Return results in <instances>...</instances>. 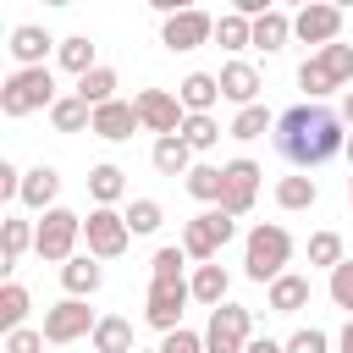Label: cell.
<instances>
[{
	"label": "cell",
	"instance_id": "9",
	"mask_svg": "<svg viewBox=\"0 0 353 353\" xmlns=\"http://www.w3.org/2000/svg\"><path fill=\"white\" fill-rule=\"evenodd\" d=\"M193 303V287H188V276L182 281H149V298H143V320L160 331V336H171V331H182V309Z\"/></svg>",
	"mask_w": 353,
	"mask_h": 353
},
{
	"label": "cell",
	"instance_id": "35",
	"mask_svg": "<svg viewBox=\"0 0 353 353\" xmlns=\"http://www.w3.org/2000/svg\"><path fill=\"white\" fill-rule=\"evenodd\" d=\"M182 143H188L193 154L215 149V143H221V121H215V116H188V121H182Z\"/></svg>",
	"mask_w": 353,
	"mask_h": 353
},
{
	"label": "cell",
	"instance_id": "43",
	"mask_svg": "<svg viewBox=\"0 0 353 353\" xmlns=\"http://www.w3.org/2000/svg\"><path fill=\"white\" fill-rule=\"evenodd\" d=\"M50 342H44V331H33V325H22V331H11L6 336V353H44Z\"/></svg>",
	"mask_w": 353,
	"mask_h": 353
},
{
	"label": "cell",
	"instance_id": "34",
	"mask_svg": "<svg viewBox=\"0 0 353 353\" xmlns=\"http://www.w3.org/2000/svg\"><path fill=\"white\" fill-rule=\"evenodd\" d=\"M226 132L248 143V138H265V132H276V121H270V110H265V105H248V110H237V116H232V127H226Z\"/></svg>",
	"mask_w": 353,
	"mask_h": 353
},
{
	"label": "cell",
	"instance_id": "28",
	"mask_svg": "<svg viewBox=\"0 0 353 353\" xmlns=\"http://www.w3.org/2000/svg\"><path fill=\"white\" fill-rule=\"evenodd\" d=\"M94 353H132V320H121V314H99V325H94Z\"/></svg>",
	"mask_w": 353,
	"mask_h": 353
},
{
	"label": "cell",
	"instance_id": "10",
	"mask_svg": "<svg viewBox=\"0 0 353 353\" xmlns=\"http://www.w3.org/2000/svg\"><path fill=\"white\" fill-rule=\"evenodd\" d=\"M132 105H138L143 132H154V138H176V132H182V121H188V110H182V99H176L171 88H138V94H132Z\"/></svg>",
	"mask_w": 353,
	"mask_h": 353
},
{
	"label": "cell",
	"instance_id": "14",
	"mask_svg": "<svg viewBox=\"0 0 353 353\" xmlns=\"http://www.w3.org/2000/svg\"><path fill=\"white\" fill-rule=\"evenodd\" d=\"M210 39H215V17L199 11V6L165 17V28H160V44H165V50H199V44H210Z\"/></svg>",
	"mask_w": 353,
	"mask_h": 353
},
{
	"label": "cell",
	"instance_id": "32",
	"mask_svg": "<svg viewBox=\"0 0 353 353\" xmlns=\"http://www.w3.org/2000/svg\"><path fill=\"white\" fill-rule=\"evenodd\" d=\"M28 303H33V298H28L22 281H6V287H0V331H6V336L28 325Z\"/></svg>",
	"mask_w": 353,
	"mask_h": 353
},
{
	"label": "cell",
	"instance_id": "12",
	"mask_svg": "<svg viewBox=\"0 0 353 353\" xmlns=\"http://www.w3.org/2000/svg\"><path fill=\"white\" fill-rule=\"evenodd\" d=\"M221 171H226V193H221V210L237 221V215H248V210H254V199H259V176H265V171H259L248 154H243V160H226Z\"/></svg>",
	"mask_w": 353,
	"mask_h": 353
},
{
	"label": "cell",
	"instance_id": "5",
	"mask_svg": "<svg viewBox=\"0 0 353 353\" xmlns=\"http://www.w3.org/2000/svg\"><path fill=\"white\" fill-rule=\"evenodd\" d=\"M232 237H237V221H232L226 210H204V215H193V221L182 226V254H188L193 265H215Z\"/></svg>",
	"mask_w": 353,
	"mask_h": 353
},
{
	"label": "cell",
	"instance_id": "7",
	"mask_svg": "<svg viewBox=\"0 0 353 353\" xmlns=\"http://www.w3.org/2000/svg\"><path fill=\"white\" fill-rule=\"evenodd\" d=\"M248 342H254V314L243 309V303H221V309H210V320H204V353H248Z\"/></svg>",
	"mask_w": 353,
	"mask_h": 353
},
{
	"label": "cell",
	"instance_id": "13",
	"mask_svg": "<svg viewBox=\"0 0 353 353\" xmlns=\"http://www.w3.org/2000/svg\"><path fill=\"white\" fill-rule=\"evenodd\" d=\"M292 39H303V44H336L342 39V6H325V0H309L298 17H292Z\"/></svg>",
	"mask_w": 353,
	"mask_h": 353
},
{
	"label": "cell",
	"instance_id": "6",
	"mask_svg": "<svg viewBox=\"0 0 353 353\" xmlns=\"http://www.w3.org/2000/svg\"><path fill=\"white\" fill-rule=\"evenodd\" d=\"M77 243H83V215H77V210H61V204H55V210L39 221V232H33V254L50 259V265L77 259Z\"/></svg>",
	"mask_w": 353,
	"mask_h": 353
},
{
	"label": "cell",
	"instance_id": "15",
	"mask_svg": "<svg viewBox=\"0 0 353 353\" xmlns=\"http://www.w3.org/2000/svg\"><path fill=\"white\" fill-rule=\"evenodd\" d=\"M215 77H221V99H232L237 110L259 105V66L254 61H226Z\"/></svg>",
	"mask_w": 353,
	"mask_h": 353
},
{
	"label": "cell",
	"instance_id": "11",
	"mask_svg": "<svg viewBox=\"0 0 353 353\" xmlns=\"http://www.w3.org/2000/svg\"><path fill=\"white\" fill-rule=\"evenodd\" d=\"M83 243H88L94 259H121L127 243H132V226H127L121 210H88V221H83Z\"/></svg>",
	"mask_w": 353,
	"mask_h": 353
},
{
	"label": "cell",
	"instance_id": "31",
	"mask_svg": "<svg viewBox=\"0 0 353 353\" xmlns=\"http://www.w3.org/2000/svg\"><path fill=\"white\" fill-rule=\"evenodd\" d=\"M188 193H193L199 204L221 210V193H226V171H221V165H193V171H188Z\"/></svg>",
	"mask_w": 353,
	"mask_h": 353
},
{
	"label": "cell",
	"instance_id": "20",
	"mask_svg": "<svg viewBox=\"0 0 353 353\" xmlns=\"http://www.w3.org/2000/svg\"><path fill=\"white\" fill-rule=\"evenodd\" d=\"M265 303H270V314H298V309H309V276H298V270L276 276V281L265 287Z\"/></svg>",
	"mask_w": 353,
	"mask_h": 353
},
{
	"label": "cell",
	"instance_id": "23",
	"mask_svg": "<svg viewBox=\"0 0 353 353\" xmlns=\"http://www.w3.org/2000/svg\"><path fill=\"white\" fill-rule=\"evenodd\" d=\"M149 160H154L160 176H182V182H188V171H193V149L182 143V132H176V138H154Z\"/></svg>",
	"mask_w": 353,
	"mask_h": 353
},
{
	"label": "cell",
	"instance_id": "26",
	"mask_svg": "<svg viewBox=\"0 0 353 353\" xmlns=\"http://www.w3.org/2000/svg\"><path fill=\"white\" fill-rule=\"evenodd\" d=\"M55 61H61L72 77H88V72L99 66V55H94V39H88V33H72V39H61V44H55Z\"/></svg>",
	"mask_w": 353,
	"mask_h": 353
},
{
	"label": "cell",
	"instance_id": "46",
	"mask_svg": "<svg viewBox=\"0 0 353 353\" xmlns=\"http://www.w3.org/2000/svg\"><path fill=\"white\" fill-rule=\"evenodd\" d=\"M342 121H347V132H353V88L342 94Z\"/></svg>",
	"mask_w": 353,
	"mask_h": 353
},
{
	"label": "cell",
	"instance_id": "27",
	"mask_svg": "<svg viewBox=\"0 0 353 353\" xmlns=\"http://www.w3.org/2000/svg\"><path fill=\"white\" fill-rule=\"evenodd\" d=\"M50 127H55V132H94V110H88L77 94H61V99L50 105Z\"/></svg>",
	"mask_w": 353,
	"mask_h": 353
},
{
	"label": "cell",
	"instance_id": "21",
	"mask_svg": "<svg viewBox=\"0 0 353 353\" xmlns=\"http://www.w3.org/2000/svg\"><path fill=\"white\" fill-rule=\"evenodd\" d=\"M99 281H105V270H99L94 254H77V259L61 265V287H66V298H94Z\"/></svg>",
	"mask_w": 353,
	"mask_h": 353
},
{
	"label": "cell",
	"instance_id": "8",
	"mask_svg": "<svg viewBox=\"0 0 353 353\" xmlns=\"http://www.w3.org/2000/svg\"><path fill=\"white\" fill-rule=\"evenodd\" d=\"M94 325H99V314L88 309V298H61V303H50L44 309V342L50 347H72L77 336H94Z\"/></svg>",
	"mask_w": 353,
	"mask_h": 353
},
{
	"label": "cell",
	"instance_id": "44",
	"mask_svg": "<svg viewBox=\"0 0 353 353\" xmlns=\"http://www.w3.org/2000/svg\"><path fill=\"white\" fill-rule=\"evenodd\" d=\"M0 199H22V171L11 160H0Z\"/></svg>",
	"mask_w": 353,
	"mask_h": 353
},
{
	"label": "cell",
	"instance_id": "38",
	"mask_svg": "<svg viewBox=\"0 0 353 353\" xmlns=\"http://www.w3.org/2000/svg\"><path fill=\"white\" fill-rule=\"evenodd\" d=\"M33 232H39V226H28V221H6V226H0V243H6V270H11L28 248H33Z\"/></svg>",
	"mask_w": 353,
	"mask_h": 353
},
{
	"label": "cell",
	"instance_id": "33",
	"mask_svg": "<svg viewBox=\"0 0 353 353\" xmlns=\"http://www.w3.org/2000/svg\"><path fill=\"white\" fill-rule=\"evenodd\" d=\"M215 44H221V50H248V44H254V22L237 17V11H221V17H215Z\"/></svg>",
	"mask_w": 353,
	"mask_h": 353
},
{
	"label": "cell",
	"instance_id": "18",
	"mask_svg": "<svg viewBox=\"0 0 353 353\" xmlns=\"http://www.w3.org/2000/svg\"><path fill=\"white\" fill-rule=\"evenodd\" d=\"M50 44H55V39H50L39 22H22V28H11V44H6V50H11V61H17V72H22V66H44Z\"/></svg>",
	"mask_w": 353,
	"mask_h": 353
},
{
	"label": "cell",
	"instance_id": "16",
	"mask_svg": "<svg viewBox=\"0 0 353 353\" xmlns=\"http://www.w3.org/2000/svg\"><path fill=\"white\" fill-rule=\"evenodd\" d=\"M138 127L143 121H138V105L132 99H110V105L94 110V138H105V143H127Z\"/></svg>",
	"mask_w": 353,
	"mask_h": 353
},
{
	"label": "cell",
	"instance_id": "30",
	"mask_svg": "<svg viewBox=\"0 0 353 353\" xmlns=\"http://www.w3.org/2000/svg\"><path fill=\"white\" fill-rule=\"evenodd\" d=\"M72 94H77L88 110H99V105H110V99H116V72H110V66H94L88 77H77V88H72Z\"/></svg>",
	"mask_w": 353,
	"mask_h": 353
},
{
	"label": "cell",
	"instance_id": "4",
	"mask_svg": "<svg viewBox=\"0 0 353 353\" xmlns=\"http://www.w3.org/2000/svg\"><path fill=\"white\" fill-rule=\"evenodd\" d=\"M61 94H55V72L50 66H22L0 83V110L17 121V116H33V110H50Z\"/></svg>",
	"mask_w": 353,
	"mask_h": 353
},
{
	"label": "cell",
	"instance_id": "36",
	"mask_svg": "<svg viewBox=\"0 0 353 353\" xmlns=\"http://www.w3.org/2000/svg\"><path fill=\"white\" fill-rule=\"evenodd\" d=\"M182 265H188L182 243H165V248H154V259H149V281H182Z\"/></svg>",
	"mask_w": 353,
	"mask_h": 353
},
{
	"label": "cell",
	"instance_id": "29",
	"mask_svg": "<svg viewBox=\"0 0 353 353\" xmlns=\"http://www.w3.org/2000/svg\"><path fill=\"white\" fill-rule=\"evenodd\" d=\"M314 199H320V182H314L309 171L276 182V204H281V210H314Z\"/></svg>",
	"mask_w": 353,
	"mask_h": 353
},
{
	"label": "cell",
	"instance_id": "48",
	"mask_svg": "<svg viewBox=\"0 0 353 353\" xmlns=\"http://www.w3.org/2000/svg\"><path fill=\"white\" fill-rule=\"evenodd\" d=\"M342 154H347V165H353V132H347V149H342Z\"/></svg>",
	"mask_w": 353,
	"mask_h": 353
},
{
	"label": "cell",
	"instance_id": "25",
	"mask_svg": "<svg viewBox=\"0 0 353 353\" xmlns=\"http://www.w3.org/2000/svg\"><path fill=\"white\" fill-rule=\"evenodd\" d=\"M292 39V17L281 11V6H270L259 22H254V50H265V55H276L281 44Z\"/></svg>",
	"mask_w": 353,
	"mask_h": 353
},
{
	"label": "cell",
	"instance_id": "45",
	"mask_svg": "<svg viewBox=\"0 0 353 353\" xmlns=\"http://www.w3.org/2000/svg\"><path fill=\"white\" fill-rule=\"evenodd\" d=\"M248 353H287V342H270V336H254Z\"/></svg>",
	"mask_w": 353,
	"mask_h": 353
},
{
	"label": "cell",
	"instance_id": "2",
	"mask_svg": "<svg viewBox=\"0 0 353 353\" xmlns=\"http://www.w3.org/2000/svg\"><path fill=\"white\" fill-rule=\"evenodd\" d=\"M287 259H292V232L281 221H259L243 237V270H248V281L270 287L276 276H287Z\"/></svg>",
	"mask_w": 353,
	"mask_h": 353
},
{
	"label": "cell",
	"instance_id": "24",
	"mask_svg": "<svg viewBox=\"0 0 353 353\" xmlns=\"http://www.w3.org/2000/svg\"><path fill=\"white\" fill-rule=\"evenodd\" d=\"M88 193H94V210H116V199L127 193V171L110 165V160L94 165V171H88Z\"/></svg>",
	"mask_w": 353,
	"mask_h": 353
},
{
	"label": "cell",
	"instance_id": "19",
	"mask_svg": "<svg viewBox=\"0 0 353 353\" xmlns=\"http://www.w3.org/2000/svg\"><path fill=\"white\" fill-rule=\"evenodd\" d=\"M55 193H61V171H55V165H33V171H22V204H28V210L50 215V210H55Z\"/></svg>",
	"mask_w": 353,
	"mask_h": 353
},
{
	"label": "cell",
	"instance_id": "22",
	"mask_svg": "<svg viewBox=\"0 0 353 353\" xmlns=\"http://www.w3.org/2000/svg\"><path fill=\"white\" fill-rule=\"evenodd\" d=\"M188 287H193V303L221 309V303H226V292H232V276H226V265H193Z\"/></svg>",
	"mask_w": 353,
	"mask_h": 353
},
{
	"label": "cell",
	"instance_id": "42",
	"mask_svg": "<svg viewBox=\"0 0 353 353\" xmlns=\"http://www.w3.org/2000/svg\"><path fill=\"white\" fill-rule=\"evenodd\" d=\"M160 353H204V331H171V336H160Z\"/></svg>",
	"mask_w": 353,
	"mask_h": 353
},
{
	"label": "cell",
	"instance_id": "41",
	"mask_svg": "<svg viewBox=\"0 0 353 353\" xmlns=\"http://www.w3.org/2000/svg\"><path fill=\"white\" fill-rule=\"evenodd\" d=\"M325 347H331V336H325L320 325H303V331L287 336V353H325Z\"/></svg>",
	"mask_w": 353,
	"mask_h": 353
},
{
	"label": "cell",
	"instance_id": "1",
	"mask_svg": "<svg viewBox=\"0 0 353 353\" xmlns=\"http://www.w3.org/2000/svg\"><path fill=\"white\" fill-rule=\"evenodd\" d=\"M276 149H281L287 165L314 171V165H325L347 149V121H342V110H325V105L303 99V105L276 116Z\"/></svg>",
	"mask_w": 353,
	"mask_h": 353
},
{
	"label": "cell",
	"instance_id": "39",
	"mask_svg": "<svg viewBox=\"0 0 353 353\" xmlns=\"http://www.w3.org/2000/svg\"><path fill=\"white\" fill-rule=\"evenodd\" d=\"M347 254H342V237L336 232H314L309 237V265H320V270H336Z\"/></svg>",
	"mask_w": 353,
	"mask_h": 353
},
{
	"label": "cell",
	"instance_id": "49",
	"mask_svg": "<svg viewBox=\"0 0 353 353\" xmlns=\"http://www.w3.org/2000/svg\"><path fill=\"white\" fill-rule=\"evenodd\" d=\"M347 204H353V176H347Z\"/></svg>",
	"mask_w": 353,
	"mask_h": 353
},
{
	"label": "cell",
	"instance_id": "17",
	"mask_svg": "<svg viewBox=\"0 0 353 353\" xmlns=\"http://www.w3.org/2000/svg\"><path fill=\"white\" fill-rule=\"evenodd\" d=\"M176 99H182L188 116H210V110L221 105V77H215V72H188V77L176 83Z\"/></svg>",
	"mask_w": 353,
	"mask_h": 353
},
{
	"label": "cell",
	"instance_id": "47",
	"mask_svg": "<svg viewBox=\"0 0 353 353\" xmlns=\"http://www.w3.org/2000/svg\"><path fill=\"white\" fill-rule=\"evenodd\" d=\"M336 347H342V353H353V320L342 325V336H336Z\"/></svg>",
	"mask_w": 353,
	"mask_h": 353
},
{
	"label": "cell",
	"instance_id": "37",
	"mask_svg": "<svg viewBox=\"0 0 353 353\" xmlns=\"http://www.w3.org/2000/svg\"><path fill=\"white\" fill-rule=\"evenodd\" d=\"M160 221H165V210H160L154 199H132V204H127V226H132V237L160 232Z\"/></svg>",
	"mask_w": 353,
	"mask_h": 353
},
{
	"label": "cell",
	"instance_id": "3",
	"mask_svg": "<svg viewBox=\"0 0 353 353\" xmlns=\"http://www.w3.org/2000/svg\"><path fill=\"white\" fill-rule=\"evenodd\" d=\"M353 83V44H325V50H314L303 66H298V88L309 94V105H320L325 94H336V88H347Z\"/></svg>",
	"mask_w": 353,
	"mask_h": 353
},
{
	"label": "cell",
	"instance_id": "40",
	"mask_svg": "<svg viewBox=\"0 0 353 353\" xmlns=\"http://www.w3.org/2000/svg\"><path fill=\"white\" fill-rule=\"evenodd\" d=\"M325 292H331V303L347 309V320H353V259H342V265L331 270V287H325Z\"/></svg>",
	"mask_w": 353,
	"mask_h": 353
}]
</instances>
